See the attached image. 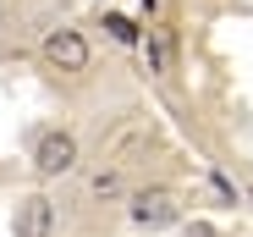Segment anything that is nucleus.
<instances>
[{
  "label": "nucleus",
  "instance_id": "nucleus-7",
  "mask_svg": "<svg viewBox=\"0 0 253 237\" xmlns=\"http://www.w3.org/2000/svg\"><path fill=\"white\" fill-rule=\"evenodd\" d=\"M105 33L116 39V45H143V33L132 17H121V11H105Z\"/></svg>",
  "mask_w": 253,
  "mask_h": 237
},
{
  "label": "nucleus",
  "instance_id": "nucleus-8",
  "mask_svg": "<svg viewBox=\"0 0 253 237\" xmlns=\"http://www.w3.org/2000/svg\"><path fill=\"white\" fill-rule=\"evenodd\" d=\"M182 226H187V237H226L215 221H182Z\"/></svg>",
  "mask_w": 253,
  "mask_h": 237
},
{
  "label": "nucleus",
  "instance_id": "nucleus-4",
  "mask_svg": "<svg viewBox=\"0 0 253 237\" xmlns=\"http://www.w3.org/2000/svg\"><path fill=\"white\" fill-rule=\"evenodd\" d=\"M11 237H55V204L44 193H22L11 210Z\"/></svg>",
  "mask_w": 253,
  "mask_h": 237
},
{
  "label": "nucleus",
  "instance_id": "nucleus-3",
  "mask_svg": "<svg viewBox=\"0 0 253 237\" xmlns=\"http://www.w3.org/2000/svg\"><path fill=\"white\" fill-rule=\"evenodd\" d=\"M33 171H39V177H66V171H77V133H66V127L39 133V143H33Z\"/></svg>",
  "mask_w": 253,
  "mask_h": 237
},
{
  "label": "nucleus",
  "instance_id": "nucleus-5",
  "mask_svg": "<svg viewBox=\"0 0 253 237\" xmlns=\"http://www.w3.org/2000/svg\"><path fill=\"white\" fill-rule=\"evenodd\" d=\"M138 50H143V61H149V72H154V77H171V72H176V55H171V33H165V28H149Z\"/></svg>",
  "mask_w": 253,
  "mask_h": 237
},
{
  "label": "nucleus",
  "instance_id": "nucleus-10",
  "mask_svg": "<svg viewBox=\"0 0 253 237\" xmlns=\"http://www.w3.org/2000/svg\"><path fill=\"white\" fill-rule=\"evenodd\" d=\"M0 22H6V0H0Z\"/></svg>",
  "mask_w": 253,
  "mask_h": 237
},
{
  "label": "nucleus",
  "instance_id": "nucleus-6",
  "mask_svg": "<svg viewBox=\"0 0 253 237\" xmlns=\"http://www.w3.org/2000/svg\"><path fill=\"white\" fill-rule=\"evenodd\" d=\"M121 193H126L121 166H99V171L88 177V199H121Z\"/></svg>",
  "mask_w": 253,
  "mask_h": 237
},
{
  "label": "nucleus",
  "instance_id": "nucleus-2",
  "mask_svg": "<svg viewBox=\"0 0 253 237\" xmlns=\"http://www.w3.org/2000/svg\"><path fill=\"white\" fill-rule=\"evenodd\" d=\"M39 55H44L55 72H88V61H94L83 28H50L44 39H39Z\"/></svg>",
  "mask_w": 253,
  "mask_h": 237
},
{
  "label": "nucleus",
  "instance_id": "nucleus-1",
  "mask_svg": "<svg viewBox=\"0 0 253 237\" xmlns=\"http://www.w3.org/2000/svg\"><path fill=\"white\" fill-rule=\"evenodd\" d=\"M126 221H132L138 232H165V226L182 221V204H176L171 188H143V193L126 199Z\"/></svg>",
  "mask_w": 253,
  "mask_h": 237
},
{
  "label": "nucleus",
  "instance_id": "nucleus-9",
  "mask_svg": "<svg viewBox=\"0 0 253 237\" xmlns=\"http://www.w3.org/2000/svg\"><path fill=\"white\" fill-rule=\"evenodd\" d=\"M248 204H253V177H248Z\"/></svg>",
  "mask_w": 253,
  "mask_h": 237
}]
</instances>
